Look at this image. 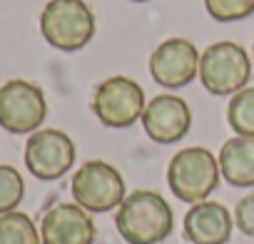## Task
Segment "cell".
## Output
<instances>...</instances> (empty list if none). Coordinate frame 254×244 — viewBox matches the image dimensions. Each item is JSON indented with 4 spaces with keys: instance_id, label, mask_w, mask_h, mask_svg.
<instances>
[{
    "instance_id": "9a60e30c",
    "label": "cell",
    "mask_w": 254,
    "mask_h": 244,
    "mask_svg": "<svg viewBox=\"0 0 254 244\" xmlns=\"http://www.w3.org/2000/svg\"><path fill=\"white\" fill-rule=\"evenodd\" d=\"M0 244H43L40 229L23 212L0 214Z\"/></svg>"
},
{
    "instance_id": "9c48e42d",
    "label": "cell",
    "mask_w": 254,
    "mask_h": 244,
    "mask_svg": "<svg viewBox=\"0 0 254 244\" xmlns=\"http://www.w3.org/2000/svg\"><path fill=\"white\" fill-rule=\"evenodd\" d=\"M199 58L202 53H197L194 43L185 38H170L160 43L150 55V75L160 87H187L199 75Z\"/></svg>"
},
{
    "instance_id": "8992f818",
    "label": "cell",
    "mask_w": 254,
    "mask_h": 244,
    "mask_svg": "<svg viewBox=\"0 0 254 244\" xmlns=\"http://www.w3.org/2000/svg\"><path fill=\"white\" fill-rule=\"evenodd\" d=\"M145 107L147 105H145L142 87L125 75H115V77L102 80L92 95L95 117L105 127H112V130L132 127L137 120H142Z\"/></svg>"
},
{
    "instance_id": "d6986e66",
    "label": "cell",
    "mask_w": 254,
    "mask_h": 244,
    "mask_svg": "<svg viewBox=\"0 0 254 244\" xmlns=\"http://www.w3.org/2000/svg\"><path fill=\"white\" fill-rule=\"evenodd\" d=\"M132 3H147V0H132Z\"/></svg>"
},
{
    "instance_id": "6da1fadb",
    "label": "cell",
    "mask_w": 254,
    "mask_h": 244,
    "mask_svg": "<svg viewBox=\"0 0 254 244\" xmlns=\"http://www.w3.org/2000/svg\"><path fill=\"white\" fill-rule=\"evenodd\" d=\"M115 227L127 244H160L172 234L175 214L160 192L137 189L117 207Z\"/></svg>"
},
{
    "instance_id": "5b68a950",
    "label": "cell",
    "mask_w": 254,
    "mask_h": 244,
    "mask_svg": "<svg viewBox=\"0 0 254 244\" xmlns=\"http://www.w3.org/2000/svg\"><path fill=\"white\" fill-rule=\"evenodd\" d=\"M70 192L75 204H80L90 214L117 209L127 197L122 175L102 160H87L85 165H80L77 172L72 175Z\"/></svg>"
},
{
    "instance_id": "2e32d148",
    "label": "cell",
    "mask_w": 254,
    "mask_h": 244,
    "mask_svg": "<svg viewBox=\"0 0 254 244\" xmlns=\"http://www.w3.org/2000/svg\"><path fill=\"white\" fill-rule=\"evenodd\" d=\"M23 197H25L23 175L10 165H0V214L15 212Z\"/></svg>"
},
{
    "instance_id": "4fadbf2b",
    "label": "cell",
    "mask_w": 254,
    "mask_h": 244,
    "mask_svg": "<svg viewBox=\"0 0 254 244\" xmlns=\"http://www.w3.org/2000/svg\"><path fill=\"white\" fill-rule=\"evenodd\" d=\"M222 177L232 187H254V137L234 135L219 150Z\"/></svg>"
},
{
    "instance_id": "ba28073f",
    "label": "cell",
    "mask_w": 254,
    "mask_h": 244,
    "mask_svg": "<svg viewBox=\"0 0 254 244\" xmlns=\"http://www.w3.org/2000/svg\"><path fill=\"white\" fill-rule=\"evenodd\" d=\"M75 165V142L63 130H38L25 145V167L43 182L60 180Z\"/></svg>"
},
{
    "instance_id": "7c38bea8",
    "label": "cell",
    "mask_w": 254,
    "mask_h": 244,
    "mask_svg": "<svg viewBox=\"0 0 254 244\" xmlns=\"http://www.w3.org/2000/svg\"><path fill=\"white\" fill-rule=\"evenodd\" d=\"M185 237L192 244H227L234 229V214L219 202H197L182 222Z\"/></svg>"
},
{
    "instance_id": "30bf717a",
    "label": "cell",
    "mask_w": 254,
    "mask_h": 244,
    "mask_svg": "<svg viewBox=\"0 0 254 244\" xmlns=\"http://www.w3.org/2000/svg\"><path fill=\"white\" fill-rule=\"evenodd\" d=\"M142 127L152 142L175 145L192 127V110L177 95H157L142 112Z\"/></svg>"
},
{
    "instance_id": "7a4b0ae2",
    "label": "cell",
    "mask_w": 254,
    "mask_h": 244,
    "mask_svg": "<svg viewBox=\"0 0 254 244\" xmlns=\"http://www.w3.org/2000/svg\"><path fill=\"white\" fill-rule=\"evenodd\" d=\"M219 160L207 147L180 150L167 167V184L172 194L187 204L204 202L219 184Z\"/></svg>"
},
{
    "instance_id": "277c9868",
    "label": "cell",
    "mask_w": 254,
    "mask_h": 244,
    "mask_svg": "<svg viewBox=\"0 0 254 244\" xmlns=\"http://www.w3.org/2000/svg\"><path fill=\"white\" fill-rule=\"evenodd\" d=\"M252 77V60L247 50L232 40L209 45L199 58V80L212 95H234L247 87Z\"/></svg>"
},
{
    "instance_id": "52a82bcc",
    "label": "cell",
    "mask_w": 254,
    "mask_h": 244,
    "mask_svg": "<svg viewBox=\"0 0 254 244\" xmlns=\"http://www.w3.org/2000/svg\"><path fill=\"white\" fill-rule=\"evenodd\" d=\"M48 117L43 90L28 80H8L0 85V127L10 135H33Z\"/></svg>"
},
{
    "instance_id": "5bb4252c",
    "label": "cell",
    "mask_w": 254,
    "mask_h": 244,
    "mask_svg": "<svg viewBox=\"0 0 254 244\" xmlns=\"http://www.w3.org/2000/svg\"><path fill=\"white\" fill-rule=\"evenodd\" d=\"M227 122L239 137H254V87H244L229 97Z\"/></svg>"
},
{
    "instance_id": "ac0fdd59",
    "label": "cell",
    "mask_w": 254,
    "mask_h": 244,
    "mask_svg": "<svg viewBox=\"0 0 254 244\" xmlns=\"http://www.w3.org/2000/svg\"><path fill=\"white\" fill-rule=\"evenodd\" d=\"M234 224L242 234L254 237V192L244 194L234 207Z\"/></svg>"
},
{
    "instance_id": "ffe728a7",
    "label": "cell",
    "mask_w": 254,
    "mask_h": 244,
    "mask_svg": "<svg viewBox=\"0 0 254 244\" xmlns=\"http://www.w3.org/2000/svg\"><path fill=\"white\" fill-rule=\"evenodd\" d=\"M252 55H254V43H252Z\"/></svg>"
},
{
    "instance_id": "e0dca14e",
    "label": "cell",
    "mask_w": 254,
    "mask_h": 244,
    "mask_svg": "<svg viewBox=\"0 0 254 244\" xmlns=\"http://www.w3.org/2000/svg\"><path fill=\"white\" fill-rule=\"evenodd\" d=\"M207 13L219 23L244 20L254 13V0H204Z\"/></svg>"
},
{
    "instance_id": "3957f363",
    "label": "cell",
    "mask_w": 254,
    "mask_h": 244,
    "mask_svg": "<svg viewBox=\"0 0 254 244\" xmlns=\"http://www.w3.org/2000/svg\"><path fill=\"white\" fill-rule=\"evenodd\" d=\"M40 33L55 50H82L95 35V13L85 0H50L40 13Z\"/></svg>"
},
{
    "instance_id": "8fae6325",
    "label": "cell",
    "mask_w": 254,
    "mask_h": 244,
    "mask_svg": "<svg viewBox=\"0 0 254 244\" xmlns=\"http://www.w3.org/2000/svg\"><path fill=\"white\" fill-rule=\"evenodd\" d=\"M95 222L80 204H55L40 222L43 244H95Z\"/></svg>"
}]
</instances>
